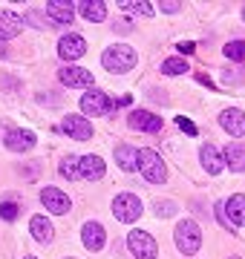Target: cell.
<instances>
[{
  "instance_id": "1",
  "label": "cell",
  "mask_w": 245,
  "mask_h": 259,
  "mask_svg": "<svg viewBox=\"0 0 245 259\" xmlns=\"http://www.w3.org/2000/svg\"><path fill=\"white\" fill-rule=\"evenodd\" d=\"M136 61H139V55H136V49L127 47V44H115V47H110L101 55L104 69H110V72H115V75L130 72L133 66H136Z\"/></svg>"
},
{
  "instance_id": "2",
  "label": "cell",
  "mask_w": 245,
  "mask_h": 259,
  "mask_svg": "<svg viewBox=\"0 0 245 259\" xmlns=\"http://www.w3.org/2000/svg\"><path fill=\"white\" fill-rule=\"evenodd\" d=\"M173 239H176V248L190 256V253H196L199 245H202V231H199V225L193 219H185V222L176 225V231H173Z\"/></svg>"
},
{
  "instance_id": "3",
  "label": "cell",
  "mask_w": 245,
  "mask_h": 259,
  "mask_svg": "<svg viewBox=\"0 0 245 259\" xmlns=\"http://www.w3.org/2000/svg\"><path fill=\"white\" fill-rule=\"evenodd\" d=\"M139 170H142V176L150 182V185H161L165 179H168V170H165V161L156 150H139Z\"/></svg>"
},
{
  "instance_id": "4",
  "label": "cell",
  "mask_w": 245,
  "mask_h": 259,
  "mask_svg": "<svg viewBox=\"0 0 245 259\" xmlns=\"http://www.w3.org/2000/svg\"><path fill=\"white\" fill-rule=\"evenodd\" d=\"M127 245H130V253L136 259H156V253H159V245L147 231H133L127 236Z\"/></svg>"
},
{
  "instance_id": "5",
  "label": "cell",
  "mask_w": 245,
  "mask_h": 259,
  "mask_svg": "<svg viewBox=\"0 0 245 259\" xmlns=\"http://www.w3.org/2000/svg\"><path fill=\"white\" fill-rule=\"evenodd\" d=\"M113 216L118 219V222H136V219L142 216V202H139V196H133V193L115 196Z\"/></svg>"
},
{
  "instance_id": "6",
  "label": "cell",
  "mask_w": 245,
  "mask_h": 259,
  "mask_svg": "<svg viewBox=\"0 0 245 259\" xmlns=\"http://www.w3.org/2000/svg\"><path fill=\"white\" fill-rule=\"evenodd\" d=\"M58 55L64 61H78L87 55V40L81 35H64L58 40Z\"/></svg>"
},
{
  "instance_id": "7",
  "label": "cell",
  "mask_w": 245,
  "mask_h": 259,
  "mask_svg": "<svg viewBox=\"0 0 245 259\" xmlns=\"http://www.w3.org/2000/svg\"><path fill=\"white\" fill-rule=\"evenodd\" d=\"M115 107V101H110L104 93H98V90H93V93H87L84 98H81V110L87 112V115H107V112Z\"/></svg>"
},
{
  "instance_id": "8",
  "label": "cell",
  "mask_w": 245,
  "mask_h": 259,
  "mask_svg": "<svg viewBox=\"0 0 245 259\" xmlns=\"http://www.w3.org/2000/svg\"><path fill=\"white\" fill-rule=\"evenodd\" d=\"M69 136V139H75V141H87V139H93V124L84 118V115H66L64 118V127H61Z\"/></svg>"
},
{
  "instance_id": "9",
  "label": "cell",
  "mask_w": 245,
  "mask_h": 259,
  "mask_svg": "<svg viewBox=\"0 0 245 259\" xmlns=\"http://www.w3.org/2000/svg\"><path fill=\"white\" fill-rule=\"evenodd\" d=\"M127 124L133 130H144V133H159L161 130V115H153L147 110H133L127 115Z\"/></svg>"
},
{
  "instance_id": "10",
  "label": "cell",
  "mask_w": 245,
  "mask_h": 259,
  "mask_svg": "<svg viewBox=\"0 0 245 259\" xmlns=\"http://www.w3.org/2000/svg\"><path fill=\"white\" fill-rule=\"evenodd\" d=\"M222 210H225V222H228V228H231V225L242 228V225H245V196H242V193L231 196V199H228V202L222 204Z\"/></svg>"
},
{
  "instance_id": "11",
  "label": "cell",
  "mask_w": 245,
  "mask_h": 259,
  "mask_svg": "<svg viewBox=\"0 0 245 259\" xmlns=\"http://www.w3.org/2000/svg\"><path fill=\"white\" fill-rule=\"evenodd\" d=\"M58 78H61V83H66V87H93V72L90 69H81V66H64L61 72H58Z\"/></svg>"
},
{
  "instance_id": "12",
  "label": "cell",
  "mask_w": 245,
  "mask_h": 259,
  "mask_svg": "<svg viewBox=\"0 0 245 259\" xmlns=\"http://www.w3.org/2000/svg\"><path fill=\"white\" fill-rule=\"evenodd\" d=\"M199 158H202V167H205L211 176H219V173L225 170V156H222L214 144H205V147L199 150Z\"/></svg>"
},
{
  "instance_id": "13",
  "label": "cell",
  "mask_w": 245,
  "mask_h": 259,
  "mask_svg": "<svg viewBox=\"0 0 245 259\" xmlns=\"http://www.w3.org/2000/svg\"><path fill=\"white\" fill-rule=\"evenodd\" d=\"M3 144L9 150H15V153H26V150L35 147V133H29V130H9Z\"/></svg>"
},
{
  "instance_id": "14",
  "label": "cell",
  "mask_w": 245,
  "mask_h": 259,
  "mask_svg": "<svg viewBox=\"0 0 245 259\" xmlns=\"http://www.w3.org/2000/svg\"><path fill=\"white\" fill-rule=\"evenodd\" d=\"M40 202L47 204L49 213H66L69 210V196L61 193L58 187H44V190H40Z\"/></svg>"
},
{
  "instance_id": "15",
  "label": "cell",
  "mask_w": 245,
  "mask_h": 259,
  "mask_svg": "<svg viewBox=\"0 0 245 259\" xmlns=\"http://www.w3.org/2000/svg\"><path fill=\"white\" fill-rule=\"evenodd\" d=\"M219 124L225 133H231V139H242L245 136V115L239 110H225L219 115Z\"/></svg>"
},
{
  "instance_id": "16",
  "label": "cell",
  "mask_w": 245,
  "mask_h": 259,
  "mask_svg": "<svg viewBox=\"0 0 245 259\" xmlns=\"http://www.w3.org/2000/svg\"><path fill=\"white\" fill-rule=\"evenodd\" d=\"M47 18L52 23H72L75 9H72L69 0H52V3H47Z\"/></svg>"
},
{
  "instance_id": "17",
  "label": "cell",
  "mask_w": 245,
  "mask_h": 259,
  "mask_svg": "<svg viewBox=\"0 0 245 259\" xmlns=\"http://www.w3.org/2000/svg\"><path fill=\"white\" fill-rule=\"evenodd\" d=\"M23 32V18L15 15V12H0V40H9V37H18Z\"/></svg>"
},
{
  "instance_id": "18",
  "label": "cell",
  "mask_w": 245,
  "mask_h": 259,
  "mask_svg": "<svg viewBox=\"0 0 245 259\" xmlns=\"http://www.w3.org/2000/svg\"><path fill=\"white\" fill-rule=\"evenodd\" d=\"M81 239H84V248L87 250H101L104 242H107V236H104V228L98 222H87L84 231H81Z\"/></svg>"
},
{
  "instance_id": "19",
  "label": "cell",
  "mask_w": 245,
  "mask_h": 259,
  "mask_svg": "<svg viewBox=\"0 0 245 259\" xmlns=\"http://www.w3.org/2000/svg\"><path fill=\"white\" fill-rule=\"evenodd\" d=\"M104 176V161L98 156H84L81 158V179L87 182H98Z\"/></svg>"
},
{
  "instance_id": "20",
  "label": "cell",
  "mask_w": 245,
  "mask_h": 259,
  "mask_svg": "<svg viewBox=\"0 0 245 259\" xmlns=\"http://www.w3.org/2000/svg\"><path fill=\"white\" fill-rule=\"evenodd\" d=\"M115 161H118L121 170L130 173V170L139 167V150H133L130 144H118V147H115Z\"/></svg>"
},
{
  "instance_id": "21",
  "label": "cell",
  "mask_w": 245,
  "mask_h": 259,
  "mask_svg": "<svg viewBox=\"0 0 245 259\" xmlns=\"http://www.w3.org/2000/svg\"><path fill=\"white\" fill-rule=\"evenodd\" d=\"M78 12H81L90 23H101V20L107 18V6H104L101 0H84V3L78 6Z\"/></svg>"
},
{
  "instance_id": "22",
  "label": "cell",
  "mask_w": 245,
  "mask_h": 259,
  "mask_svg": "<svg viewBox=\"0 0 245 259\" xmlns=\"http://www.w3.org/2000/svg\"><path fill=\"white\" fill-rule=\"evenodd\" d=\"M225 167H231V170H245V144H239V141L228 144L225 147Z\"/></svg>"
},
{
  "instance_id": "23",
  "label": "cell",
  "mask_w": 245,
  "mask_h": 259,
  "mask_svg": "<svg viewBox=\"0 0 245 259\" xmlns=\"http://www.w3.org/2000/svg\"><path fill=\"white\" fill-rule=\"evenodd\" d=\"M29 231H32V236L38 242H52V222H49L47 216H32Z\"/></svg>"
},
{
  "instance_id": "24",
  "label": "cell",
  "mask_w": 245,
  "mask_h": 259,
  "mask_svg": "<svg viewBox=\"0 0 245 259\" xmlns=\"http://www.w3.org/2000/svg\"><path fill=\"white\" fill-rule=\"evenodd\" d=\"M61 176L69 179V182H75V179H81V158L75 156H66L64 161H61Z\"/></svg>"
},
{
  "instance_id": "25",
  "label": "cell",
  "mask_w": 245,
  "mask_h": 259,
  "mask_svg": "<svg viewBox=\"0 0 245 259\" xmlns=\"http://www.w3.org/2000/svg\"><path fill=\"white\" fill-rule=\"evenodd\" d=\"M161 72H165V75H182V72H188V61H182V58H168V61L161 64Z\"/></svg>"
},
{
  "instance_id": "26",
  "label": "cell",
  "mask_w": 245,
  "mask_h": 259,
  "mask_svg": "<svg viewBox=\"0 0 245 259\" xmlns=\"http://www.w3.org/2000/svg\"><path fill=\"white\" fill-rule=\"evenodd\" d=\"M121 9L133 12V15H142V18H150V15H153L150 3H133V0H121Z\"/></svg>"
},
{
  "instance_id": "27",
  "label": "cell",
  "mask_w": 245,
  "mask_h": 259,
  "mask_svg": "<svg viewBox=\"0 0 245 259\" xmlns=\"http://www.w3.org/2000/svg\"><path fill=\"white\" fill-rule=\"evenodd\" d=\"M225 58H231V61H245V40H231L225 47Z\"/></svg>"
},
{
  "instance_id": "28",
  "label": "cell",
  "mask_w": 245,
  "mask_h": 259,
  "mask_svg": "<svg viewBox=\"0 0 245 259\" xmlns=\"http://www.w3.org/2000/svg\"><path fill=\"white\" fill-rule=\"evenodd\" d=\"M0 216H3L6 222H15V219H18V204L15 202H3L0 204Z\"/></svg>"
},
{
  "instance_id": "29",
  "label": "cell",
  "mask_w": 245,
  "mask_h": 259,
  "mask_svg": "<svg viewBox=\"0 0 245 259\" xmlns=\"http://www.w3.org/2000/svg\"><path fill=\"white\" fill-rule=\"evenodd\" d=\"M156 213H159V216H173V213H176V204L173 202H159Z\"/></svg>"
},
{
  "instance_id": "30",
  "label": "cell",
  "mask_w": 245,
  "mask_h": 259,
  "mask_svg": "<svg viewBox=\"0 0 245 259\" xmlns=\"http://www.w3.org/2000/svg\"><path fill=\"white\" fill-rule=\"evenodd\" d=\"M179 127L185 130L188 136H196V124H193V121H188V118H185V115H179Z\"/></svg>"
},
{
  "instance_id": "31",
  "label": "cell",
  "mask_w": 245,
  "mask_h": 259,
  "mask_svg": "<svg viewBox=\"0 0 245 259\" xmlns=\"http://www.w3.org/2000/svg\"><path fill=\"white\" fill-rule=\"evenodd\" d=\"M182 9V3H173V0H170V3H161V12H179Z\"/></svg>"
},
{
  "instance_id": "32",
  "label": "cell",
  "mask_w": 245,
  "mask_h": 259,
  "mask_svg": "<svg viewBox=\"0 0 245 259\" xmlns=\"http://www.w3.org/2000/svg\"><path fill=\"white\" fill-rule=\"evenodd\" d=\"M193 44H179V52H185V55H193Z\"/></svg>"
},
{
  "instance_id": "33",
  "label": "cell",
  "mask_w": 245,
  "mask_h": 259,
  "mask_svg": "<svg viewBox=\"0 0 245 259\" xmlns=\"http://www.w3.org/2000/svg\"><path fill=\"white\" fill-rule=\"evenodd\" d=\"M242 20H245V9H242Z\"/></svg>"
},
{
  "instance_id": "34",
  "label": "cell",
  "mask_w": 245,
  "mask_h": 259,
  "mask_svg": "<svg viewBox=\"0 0 245 259\" xmlns=\"http://www.w3.org/2000/svg\"><path fill=\"white\" fill-rule=\"evenodd\" d=\"M26 259H35V256H26Z\"/></svg>"
},
{
  "instance_id": "35",
  "label": "cell",
  "mask_w": 245,
  "mask_h": 259,
  "mask_svg": "<svg viewBox=\"0 0 245 259\" xmlns=\"http://www.w3.org/2000/svg\"><path fill=\"white\" fill-rule=\"evenodd\" d=\"M231 259H239V256H231Z\"/></svg>"
}]
</instances>
